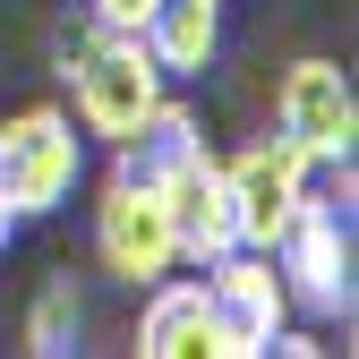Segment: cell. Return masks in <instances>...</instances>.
I'll list each match as a JSON object with an SVG mask.
<instances>
[{"label":"cell","mask_w":359,"mask_h":359,"mask_svg":"<svg viewBox=\"0 0 359 359\" xmlns=\"http://www.w3.org/2000/svg\"><path fill=\"white\" fill-rule=\"evenodd\" d=\"M86 9H95L103 26H128V34H137V26H146V9H154V0H86Z\"/></svg>","instance_id":"obj_13"},{"label":"cell","mask_w":359,"mask_h":359,"mask_svg":"<svg viewBox=\"0 0 359 359\" xmlns=\"http://www.w3.org/2000/svg\"><path fill=\"white\" fill-rule=\"evenodd\" d=\"M95 257H103V274L120 283H154L180 265L171 248V214H163V189H137V180H103V197H95Z\"/></svg>","instance_id":"obj_5"},{"label":"cell","mask_w":359,"mask_h":359,"mask_svg":"<svg viewBox=\"0 0 359 359\" xmlns=\"http://www.w3.org/2000/svg\"><path fill=\"white\" fill-rule=\"evenodd\" d=\"M18 240V214H9V197H0V248H9Z\"/></svg>","instance_id":"obj_14"},{"label":"cell","mask_w":359,"mask_h":359,"mask_svg":"<svg viewBox=\"0 0 359 359\" xmlns=\"http://www.w3.org/2000/svg\"><path fill=\"white\" fill-rule=\"evenodd\" d=\"M60 77H69V95H77V128L86 137H103V146H120L128 128H137L154 103H163V69H154V52H146V34H128V26H103L95 9H86L77 26H60Z\"/></svg>","instance_id":"obj_1"},{"label":"cell","mask_w":359,"mask_h":359,"mask_svg":"<svg viewBox=\"0 0 359 359\" xmlns=\"http://www.w3.org/2000/svg\"><path fill=\"white\" fill-rule=\"evenodd\" d=\"M274 120L283 137L308 154V163H351V137H359V95L334 60H291L283 86H274Z\"/></svg>","instance_id":"obj_6"},{"label":"cell","mask_w":359,"mask_h":359,"mask_svg":"<svg viewBox=\"0 0 359 359\" xmlns=\"http://www.w3.org/2000/svg\"><path fill=\"white\" fill-rule=\"evenodd\" d=\"M189 154H205V128H197V111L189 103H154L137 128H128V137L111 146V180H137V189H163V180L189 163Z\"/></svg>","instance_id":"obj_10"},{"label":"cell","mask_w":359,"mask_h":359,"mask_svg":"<svg viewBox=\"0 0 359 359\" xmlns=\"http://www.w3.org/2000/svg\"><path fill=\"white\" fill-rule=\"evenodd\" d=\"M163 214H171V248H180V265H214L222 248H240L231 180H222L214 154H189V163L163 180Z\"/></svg>","instance_id":"obj_8"},{"label":"cell","mask_w":359,"mask_h":359,"mask_svg":"<svg viewBox=\"0 0 359 359\" xmlns=\"http://www.w3.org/2000/svg\"><path fill=\"white\" fill-rule=\"evenodd\" d=\"M205 274V325H214V359H265L274 334L291 325V291L274 274L265 248H222Z\"/></svg>","instance_id":"obj_4"},{"label":"cell","mask_w":359,"mask_h":359,"mask_svg":"<svg viewBox=\"0 0 359 359\" xmlns=\"http://www.w3.org/2000/svg\"><path fill=\"white\" fill-rule=\"evenodd\" d=\"M137 351H146V359H205V351H214V325H205V274H154V283H146Z\"/></svg>","instance_id":"obj_9"},{"label":"cell","mask_w":359,"mask_h":359,"mask_svg":"<svg viewBox=\"0 0 359 359\" xmlns=\"http://www.w3.org/2000/svg\"><path fill=\"white\" fill-rule=\"evenodd\" d=\"M308 163L291 137H257V146H240L231 163H222V180H231V222H240V248H274V231H283V214L308 197Z\"/></svg>","instance_id":"obj_7"},{"label":"cell","mask_w":359,"mask_h":359,"mask_svg":"<svg viewBox=\"0 0 359 359\" xmlns=\"http://www.w3.org/2000/svg\"><path fill=\"white\" fill-rule=\"evenodd\" d=\"M77 171H86V128L52 103H34L18 120H0V197H9L18 222H43V214H60L69 189H77Z\"/></svg>","instance_id":"obj_3"},{"label":"cell","mask_w":359,"mask_h":359,"mask_svg":"<svg viewBox=\"0 0 359 359\" xmlns=\"http://www.w3.org/2000/svg\"><path fill=\"white\" fill-rule=\"evenodd\" d=\"M77 334H86V299H77L69 274H52V283L34 291V308H26V351L34 359H69Z\"/></svg>","instance_id":"obj_12"},{"label":"cell","mask_w":359,"mask_h":359,"mask_svg":"<svg viewBox=\"0 0 359 359\" xmlns=\"http://www.w3.org/2000/svg\"><path fill=\"white\" fill-rule=\"evenodd\" d=\"M265 257H274L291 308H308V317H351V180L334 197L308 189L283 214V231H274Z\"/></svg>","instance_id":"obj_2"},{"label":"cell","mask_w":359,"mask_h":359,"mask_svg":"<svg viewBox=\"0 0 359 359\" xmlns=\"http://www.w3.org/2000/svg\"><path fill=\"white\" fill-rule=\"evenodd\" d=\"M137 34H146L163 77H205L222 52V0H154Z\"/></svg>","instance_id":"obj_11"}]
</instances>
